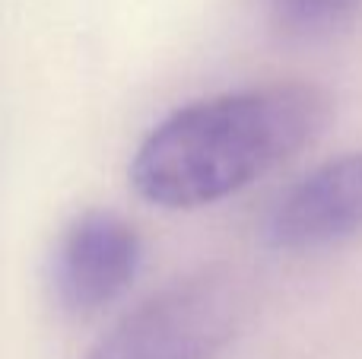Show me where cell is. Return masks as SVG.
Segmentation results:
<instances>
[{"label": "cell", "mask_w": 362, "mask_h": 359, "mask_svg": "<svg viewBox=\"0 0 362 359\" xmlns=\"http://www.w3.org/2000/svg\"><path fill=\"white\" fill-rule=\"evenodd\" d=\"M331 112L327 89L302 80L197 99L144 137L131 159V184L153 207L216 204L312 143Z\"/></svg>", "instance_id": "6da1fadb"}, {"label": "cell", "mask_w": 362, "mask_h": 359, "mask_svg": "<svg viewBox=\"0 0 362 359\" xmlns=\"http://www.w3.org/2000/svg\"><path fill=\"white\" fill-rule=\"evenodd\" d=\"M245 293L229 271H200L127 312L86 359H216L235 337Z\"/></svg>", "instance_id": "7a4b0ae2"}, {"label": "cell", "mask_w": 362, "mask_h": 359, "mask_svg": "<svg viewBox=\"0 0 362 359\" xmlns=\"http://www.w3.org/2000/svg\"><path fill=\"white\" fill-rule=\"evenodd\" d=\"M140 233L112 210H86L61 233L51 258V290L64 312L95 315L118 302L140 273Z\"/></svg>", "instance_id": "3957f363"}, {"label": "cell", "mask_w": 362, "mask_h": 359, "mask_svg": "<svg viewBox=\"0 0 362 359\" xmlns=\"http://www.w3.org/2000/svg\"><path fill=\"white\" fill-rule=\"evenodd\" d=\"M362 233V150L325 159L274 204L264 239L274 252L315 254Z\"/></svg>", "instance_id": "277c9868"}, {"label": "cell", "mask_w": 362, "mask_h": 359, "mask_svg": "<svg viewBox=\"0 0 362 359\" xmlns=\"http://www.w3.org/2000/svg\"><path fill=\"white\" fill-rule=\"evenodd\" d=\"M270 29L296 45L331 42L362 19V0H264Z\"/></svg>", "instance_id": "5b68a950"}]
</instances>
